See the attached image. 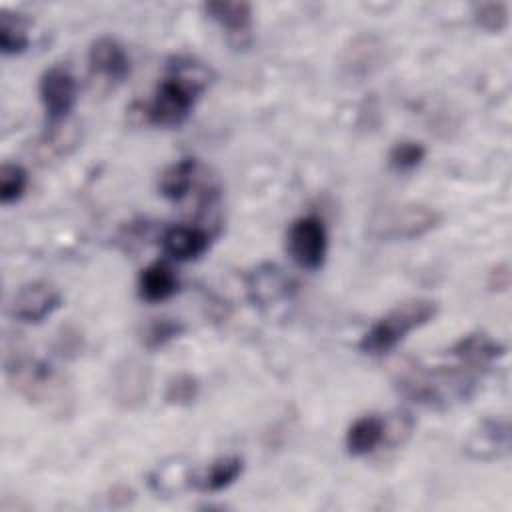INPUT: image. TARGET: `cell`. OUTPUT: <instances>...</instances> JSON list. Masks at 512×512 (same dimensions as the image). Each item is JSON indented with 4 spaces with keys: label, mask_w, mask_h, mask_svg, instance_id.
<instances>
[{
    "label": "cell",
    "mask_w": 512,
    "mask_h": 512,
    "mask_svg": "<svg viewBox=\"0 0 512 512\" xmlns=\"http://www.w3.org/2000/svg\"><path fill=\"white\" fill-rule=\"evenodd\" d=\"M448 356V354H446ZM452 358V356H448ZM448 366H418L398 380V390L408 400L426 408H448L456 402H466L476 386L482 370L452 358Z\"/></svg>",
    "instance_id": "1"
},
{
    "label": "cell",
    "mask_w": 512,
    "mask_h": 512,
    "mask_svg": "<svg viewBox=\"0 0 512 512\" xmlns=\"http://www.w3.org/2000/svg\"><path fill=\"white\" fill-rule=\"evenodd\" d=\"M206 86L208 74L204 66L192 60H176L148 102L144 110L146 120L162 128L180 126L190 116Z\"/></svg>",
    "instance_id": "2"
},
{
    "label": "cell",
    "mask_w": 512,
    "mask_h": 512,
    "mask_svg": "<svg viewBox=\"0 0 512 512\" xmlns=\"http://www.w3.org/2000/svg\"><path fill=\"white\" fill-rule=\"evenodd\" d=\"M438 304L428 298H412L378 318L360 338L358 348L368 356H384L394 350L412 330L430 322Z\"/></svg>",
    "instance_id": "3"
},
{
    "label": "cell",
    "mask_w": 512,
    "mask_h": 512,
    "mask_svg": "<svg viewBox=\"0 0 512 512\" xmlns=\"http://www.w3.org/2000/svg\"><path fill=\"white\" fill-rule=\"evenodd\" d=\"M440 212L424 204L384 208L370 222V234L380 240H414L440 222Z\"/></svg>",
    "instance_id": "4"
},
{
    "label": "cell",
    "mask_w": 512,
    "mask_h": 512,
    "mask_svg": "<svg viewBox=\"0 0 512 512\" xmlns=\"http://www.w3.org/2000/svg\"><path fill=\"white\" fill-rule=\"evenodd\" d=\"M298 292L296 280L276 264H260L246 274L248 300L258 310H272L294 300Z\"/></svg>",
    "instance_id": "5"
},
{
    "label": "cell",
    "mask_w": 512,
    "mask_h": 512,
    "mask_svg": "<svg viewBox=\"0 0 512 512\" xmlns=\"http://www.w3.org/2000/svg\"><path fill=\"white\" fill-rule=\"evenodd\" d=\"M326 246V228L318 216H302L292 222L286 236V248L300 268L318 270L324 264Z\"/></svg>",
    "instance_id": "6"
},
{
    "label": "cell",
    "mask_w": 512,
    "mask_h": 512,
    "mask_svg": "<svg viewBox=\"0 0 512 512\" xmlns=\"http://www.w3.org/2000/svg\"><path fill=\"white\" fill-rule=\"evenodd\" d=\"M38 94L50 124L62 122L76 104V80L64 66H50L38 82Z\"/></svg>",
    "instance_id": "7"
},
{
    "label": "cell",
    "mask_w": 512,
    "mask_h": 512,
    "mask_svg": "<svg viewBox=\"0 0 512 512\" xmlns=\"http://www.w3.org/2000/svg\"><path fill=\"white\" fill-rule=\"evenodd\" d=\"M62 302L60 290L44 280L24 284L10 302V316L24 324H38L48 318Z\"/></svg>",
    "instance_id": "8"
},
{
    "label": "cell",
    "mask_w": 512,
    "mask_h": 512,
    "mask_svg": "<svg viewBox=\"0 0 512 512\" xmlns=\"http://www.w3.org/2000/svg\"><path fill=\"white\" fill-rule=\"evenodd\" d=\"M510 422L508 418H486L466 438L464 452L472 460L492 462L510 454Z\"/></svg>",
    "instance_id": "9"
},
{
    "label": "cell",
    "mask_w": 512,
    "mask_h": 512,
    "mask_svg": "<svg viewBox=\"0 0 512 512\" xmlns=\"http://www.w3.org/2000/svg\"><path fill=\"white\" fill-rule=\"evenodd\" d=\"M206 16L216 22L236 48H246L252 38V6L242 0L206 2Z\"/></svg>",
    "instance_id": "10"
},
{
    "label": "cell",
    "mask_w": 512,
    "mask_h": 512,
    "mask_svg": "<svg viewBox=\"0 0 512 512\" xmlns=\"http://www.w3.org/2000/svg\"><path fill=\"white\" fill-rule=\"evenodd\" d=\"M90 70L110 82H122L130 74V58L126 50L112 38H98L88 50Z\"/></svg>",
    "instance_id": "11"
},
{
    "label": "cell",
    "mask_w": 512,
    "mask_h": 512,
    "mask_svg": "<svg viewBox=\"0 0 512 512\" xmlns=\"http://www.w3.org/2000/svg\"><path fill=\"white\" fill-rule=\"evenodd\" d=\"M506 348L494 340L492 336L484 334V332H472L462 336L458 342H454L446 354L452 358H458L478 370H486L494 360H498L500 356H504Z\"/></svg>",
    "instance_id": "12"
},
{
    "label": "cell",
    "mask_w": 512,
    "mask_h": 512,
    "mask_svg": "<svg viewBox=\"0 0 512 512\" xmlns=\"http://www.w3.org/2000/svg\"><path fill=\"white\" fill-rule=\"evenodd\" d=\"M244 468V460L240 456H222L212 460L204 468H196L188 472V486L200 490V492H220L228 488Z\"/></svg>",
    "instance_id": "13"
},
{
    "label": "cell",
    "mask_w": 512,
    "mask_h": 512,
    "mask_svg": "<svg viewBox=\"0 0 512 512\" xmlns=\"http://www.w3.org/2000/svg\"><path fill=\"white\" fill-rule=\"evenodd\" d=\"M210 236L198 226H172L162 236L164 252L180 262L194 260L206 252Z\"/></svg>",
    "instance_id": "14"
},
{
    "label": "cell",
    "mask_w": 512,
    "mask_h": 512,
    "mask_svg": "<svg viewBox=\"0 0 512 512\" xmlns=\"http://www.w3.org/2000/svg\"><path fill=\"white\" fill-rule=\"evenodd\" d=\"M178 276L166 262H154L140 272L138 294L146 302H162L178 292Z\"/></svg>",
    "instance_id": "15"
},
{
    "label": "cell",
    "mask_w": 512,
    "mask_h": 512,
    "mask_svg": "<svg viewBox=\"0 0 512 512\" xmlns=\"http://www.w3.org/2000/svg\"><path fill=\"white\" fill-rule=\"evenodd\" d=\"M386 438V422L376 414H366L354 420L346 432V448L352 456H366L376 450Z\"/></svg>",
    "instance_id": "16"
},
{
    "label": "cell",
    "mask_w": 512,
    "mask_h": 512,
    "mask_svg": "<svg viewBox=\"0 0 512 512\" xmlns=\"http://www.w3.org/2000/svg\"><path fill=\"white\" fill-rule=\"evenodd\" d=\"M196 170H198V162L196 158H182L174 164H170L160 180H158V190L160 194L166 198V200H172V202H178L182 200L188 192H190V186L194 182V176H196Z\"/></svg>",
    "instance_id": "17"
},
{
    "label": "cell",
    "mask_w": 512,
    "mask_h": 512,
    "mask_svg": "<svg viewBox=\"0 0 512 512\" xmlns=\"http://www.w3.org/2000/svg\"><path fill=\"white\" fill-rule=\"evenodd\" d=\"M28 48L26 22L20 16L2 12L0 16V50L2 54H20Z\"/></svg>",
    "instance_id": "18"
},
{
    "label": "cell",
    "mask_w": 512,
    "mask_h": 512,
    "mask_svg": "<svg viewBox=\"0 0 512 512\" xmlns=\"http://www.w3.org/2000/svg\"><path fill=\"white\" fill-rule=\"evenodd\" d=\"M28 186V172L20 164H2L0 168V202L4 206L22 198Z\"/></svg>",
    "instance_id": "19"
},
{
    "label": "cell",
    "mask_w": 512,
    "mask_h": 512,
    "mask_svg": "<svg viewBox=\"0 0 512 512\" xmlns=\"http://www.w3.org/2000/svg\"><path fill=\"white\" fill-rule=\"evenodd\" d=\"M426 156V148L414 140L396 142L388 152V164L396 172H412L422 164Z\"/></svg>",
    "instance_id": "20"
},
{
    "label": "cell",
    "mask_w": 512,
    "mask_h": 512,
    "mask_svg": "<svg viewBox=\"0 0 512 512\" xmlns=\"http://www.w3.org/2000/svg\"><path fill=\"white\" fill-rule=\"evenodd\" d=\"M508 14L506 2H476L472 6L474 22L488 32H502L508 26Z\"/></svg>",
    "instance_id": "21"
},
{
    "label": "cell",
    "mask_w": 512,
    "mask_h": 512,
    "mask_svg": "<svg viewBox=\"0 0 512 512\" xmlns=\"http://www.w3.org/2000/svg\"><path fill=\"white\" fill-rule=\"evenodd\" d=\"M182 332H184V324L170 320V318H156L154 322L148 324V328L144 332V346L150 350L160 348Z\"/></svg>",
    "instance_id": "22"
},
{
    "label": "cell",
    "mask_w": 512,
    "mask_h": 512,
    "mask_svg": "<svg viewBox=\"0 0 512 512\" xmlns=\"http://www.w3.org/2000/svg\"><path fill=\"white\" fill-rule=\"evenodd\" d=\"M198 396V382L188 374L172 378L166 386V400L170 404H190Z\"/></svg>",
    "instance_id": "23"
}]
</instances>
